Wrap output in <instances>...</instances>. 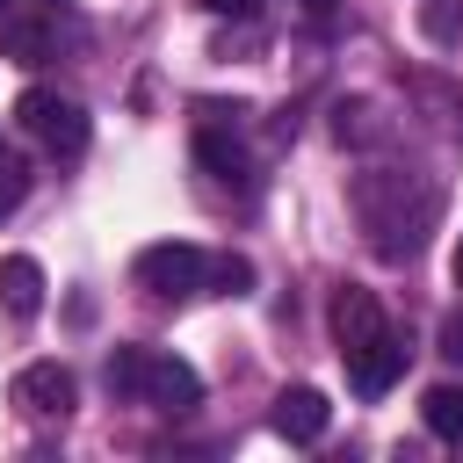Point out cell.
<instances>
[{
    "label": "cell",
    "mask_w": 463,
    "mask_h": 463,
    "mask_svg": "<svg viewBox=\"0 0 463 463\" xmlns=\"http://www.w3.org/2000/svg\"><path fill=\"white\" fill-rule=\"evenodd\" d=\"M405 188H412V174H398V166H369V174L354 181L362 232H369V246H376L383 260H412L420 239H427V224H434V195L405 210Z\"/></svg>",
    "instance_id": "1"
},
{
    "label": "cell",
    "mask_w": 463,
    "mask_h": 463,
    "mask_svg": "<svg viewBox=\"0 0 463 463\" xmlns=\"http://www.w3.org/2000/svg\"><path fill=\"white\" fill-rule=\"evenodd\" d=\"M101 376H109L116 398H137V405H152V412H188V405H203V376H195L181 354H159V347H116Z\"/></svg>",
    "instance_id": "2"
},
{
    "label": "cell",
    "mask_w": 463,
    "mask_h": 463,
    "mask_svg": "<svg viewBox=\"0 0 463 463\" xmlns=\"http://www.w3.org/2000/svg\"><path fill=\"white\" fill-rule=\"evenodd\" d=\"M14 123L36 130L51 159H80V152H87V109L65 101V94H51V87H29V94L14 101Z\"/></svg>",
    "instance_id": "3"
},
{
    "label": "cell",
    "mask_w": 463,
    "mask_h": 463,
    "mask_svg": "<svg viewBox=\"0 0 463 463\" xmlns=\"http://www.w3.org/2000/svg\"><path fill=\"white\" fill-rule=\"evenodd\" d=\"M203 282H210V253L188 246V239H166V246H145V253H137V289H152V297H166V304L195 297Z\"/></svg>",
    "instance_id": "4"
},
{
    "label": "cell",
    "mask_w": 463,
    "mask_h": 463,
    "mask_svg": "<svg viewBox=\"0 0 463 463\" xmlns=\"http://www.w3.org/2000/svg\"><path fill=\"white\" fill-rule=\"evenodd\" d=\"M326 318H333V347H340V362L391 333V326H383V304H376L369 289H354V282H347V289H333V311H326Z\"/></svg>",
    "instance_id": "5"
},
{
    "label": "cell",
    "mask_w": 463,
    "mask_h": 463,
    "mask_svg": "<svg viewBox=\"0 0 463 463\" xmlns=\"http://www.w3.org/2000/svg\"><path fill=\"white\" fill-rule=\"evenodd\" d=\"M72 398H80V383H72L65 362H29V369H14V405H22V412H36V420H65Z\"/></svg>",
    "instance_id": "6"
},
{
    "label": "cell",
    "mask_w": 463,
    "mask_h": 463,
    "mask_svg": "<svg viewBox=\"0 0 463 463\" xmlns=\"http://www.w3.org/2000/svg\"><path fill=\"white\" fill-rule=\"evenodd\" d=\"M405 354H412V347H405L398 333H383V340H369L362 354H347V383H354L362 398H383V391L405 376Z\"/></svg>",
    "instance_id": "7"
},
{
    "label": "cell",
    "mask_w": 463,
    "mask_h": 463,
    "mask_svg": "<svg viewBox=\"0 0 463 463\" xmlns=\"http://www.w3.org/2000/svg\"><path fill=\"white\" fill-rule=\"evenodd\" d=\"M326 427H333V405H326V391L297 383V391H282V398H275V434H282V441L311 449V441H318Z\"/></svg>",
    "instance_id": "8"
},
{
    "label": "cell",
    "mask_w": 463,
    "mask_h": 463,
    "mask_svg": "<svg viewBox=\"0 0 463 463\" xmlns=\"http://www.w3.org/2000/svg\"><path fill=\"white\" fill-rule=\"evenodd\" d=\"M0 304H7V318H36L43 311V268L29 253H7L0 260Z\"/></svg>",
    "instance_id": "9"
},
{
    "label": "cell",
    "mask_w": 463,
    "mask_h": 463,
    "mask_svg": "<svg viewBox=\"0 0 463 463\" xmlns=\"http://www.w3.org/2000/svg\"><path fill=\"white\" fill-rule=\"evenodd\" d=\"M0 51H7L14 65H43V58H51V22H36L29 0H22V7L0 22Z\"/></svg>",
    "instance_id": "10"
},
{
    "label": "cell",
    "mask_w": 463,
    "mask_h": 463,
    "mask_svg": "<svg viewBox=\"0 0 463 463\" xmlns=\"http://www.w3.org/2000/svg\"><path fill=\"white\" fill-rule=\"evenodd\" d=\"M420 420H427V434H441V441L463 449V383H427Z\"/></svg>",
    "instance_id": "11"
},
{
    "label": "cell",
    "mask_w": 463,
    "mask_h": 463,
    "mask_svg": "<svg viewBox=\"0 0 463 463\" xmlns=\"http://www.w3.org/2000/svg\"><path fill=\"white\" fill-rule=\"evenodd\" d=\"M203 289L246 297V289H253V260H246V253H210V282H203Z\"/></svg>",
    "instance_id": "12"
},
{
    "label": "cell",
    "mask_w": 463,
    "mask_h": 463,
    "mask_svg": "<svg viewBox=\"0 0 463 463\" xmlns=\"http://www.w3.org/2000/svg\"><path fill=\"white\" fill-rule=\"evenodd\" d=\"M22 195H29V159L0 137V217H14V210H22Z\"/></svg>",
    "instance_id": "13"
},
{
    "label": "cell",
    "mask_w": 463,
    "mask_h": 463,
    "mask_svg": "<svg viewBox=\"0 0 463 463\" xmlns=\"http://www.w3.org/2000/svg\"><path fill=\"white\" fill-rule=\"evenodd\" d=\"M420 29H427L434 43H456V36H463V7H456V0H427V7H420Z\"/></svg>",
    "instance_id": "14"
},
{
    "label": "cell",
    "mask_w": 463,
    "mask_h": 463,
    "mask_svg": "<svg viewBox=\"0 0 463 463\" xmlns=\"http://www.w3.org/2000/svg\"><path fill=\"white\" fill-rule=\"evenodd\" d=\"M441 354H449V362H463V311H456V318H441Z\"/></svg>",
    "instance_id": "15"
},
{
    "label": "cell",
    "mask_w": 463,
    "mask_h": 463,
    "mask_svg": "<svg viewBox=\"0 0 463 463\" xmlns=\"http://www.w3.org/2000/svg\"><path fill=\"white\" fill-rule=\"evenodd\" d=\"M260 0H203V14H232V22H253Z\"/></svg>",
    "instance_id": "16"
},
{
    "label": "cell",
    "mask_w": 463,
    "mask_h": 463,
    "mask_svg": "<svg viewBox=\"0 0 463 463\" xmlns=\"http://www.w3.org/2000/svg\"><path fill=\"white\" fill-rule=\"evenodd\" d=\"M304 7H311V14H333V7H340V0H304Z\"/></svg>",
    "instance_id": "17"
},
{
    "label": "cell",
    "mask_w": 463,
    "mask_h": 463,
    "mask_svg": "<svg viewBox=\"0 0 463 463\" xmlns=\"http://www.w3.org/2000/svg\"><path fill=\"white\" fill-rule=\"evenodd\" d=\"M449 268H456V282H463V239H456V260H449Z\"/></svg>",
    "instance_id": "18"
},
{
    "label": "cell",
    "mask_w": 463,
    "mask_h": 463,
    "mask_svg": "<svg viewBox=\"0 0 463 463\" xmlns=\"http://www.w3.org/2000/svg\"><path fill=\"white\" fill-rule=\"evenodd\" d=\"M14 7H22V0H0V22H7V14H14Z\"/></svg>",
    "instance_id": "19"
}]
</instances>
